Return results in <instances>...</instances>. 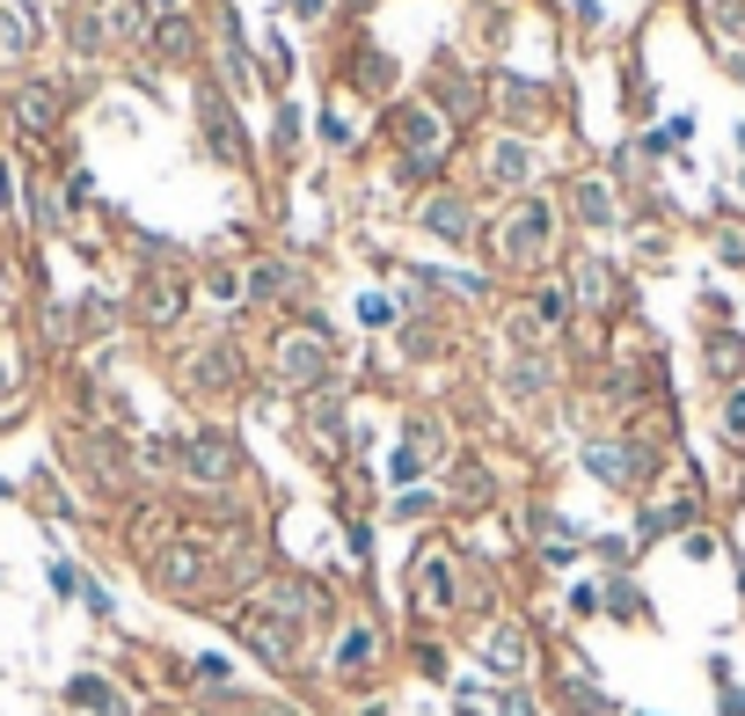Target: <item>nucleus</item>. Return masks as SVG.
I'll return each instance as SVG.
<instances>
[{
	"instance_id": "obj_8",
	"label": "nucleus",
	"mask_w": 745,
	"mask_h": 716,
	"mask_svg": "<svg viewBox=\"0 0 745 716\" xmlns=\"http://www.w3.org/2000/svg\"><path fill=\"white\" fill-rule=\"evenodd\" d=\"M52 118H59L52 81H30V88H22V124H52Z\"/></svg>"
},
{
	"instance_id": "obj_15",
	"label": "nucleus",
	"mask_w": 745,
	"mask_h": 716,
	"mask_svg": "<svg viewBox=\"0 0 745 716\" xmlns=\"http://www.w3.org/2000/svg\"><path fill=\"white\" fill-rule=\"evenodd\" d=\"M8 212H16V191H8V169H0V220H8Z\"/></svg>"
},
{
	"instance_id": "obj_6",
	"label": "nucleus",
	"mask_w": 745,
	"mask_h": 716,
	"mask_svg": "<svg viewBox=\"0 0 745 716\" xmlns=\"http://www.w3.org/2000/svg\"><path fill=\"white\" fill-rule=\"evenodd\" d=\"M278 366H285V381H314V373H322V344H308V336H293V344L278 351Z\"/></svg>"
},
{
	"instance_id": "obj_1",
	"label": "nucleus",
	"mask_w": 745,
	"mask_h": 716,
	"mask_svg": "<svg viewBox=\"0 0 745 716\" xmlns=\"http://www.w3.org/2000/svg\"><path fill=\"white\" fill-rule=\"evenodd\" d=\"M191 475L198 483H226V475H234V446H226L220 432H198L191 438Z\"/></svg>"
},
{
	"instance_id": "obj_11",
	"label": "nucleus",
	"mask_w": 745,
	"mask_h": 716,
	"mask_svg": "<svg viewBox=\"0 0 745 716\" xmlns=\"http://www.w3.org/2000/svg\"><path fill=\"white\" fill-rule=\"evenodd\" d=\"M365 658H373V636H365V629H351V636H344V658H336V665H344V673H359Z\"/></svg>"
},
{
	"instance_id": "obj_14",
	"label": "nucleus",
	"mask_w": 745,
	"mask_h": 716,
	"mask_svg": "<svg viewBox=\"0 0 745 716\" xmlns=\"http://www.w3.org/2000/svg\"><path fill=\"white\" fill-rule=\"evenodd\" d=\"M242 716H293V709H278V702H242Z\"/></svg>"
},
{
	"instance_id": "obj_12",
	"label": "nucleus",
	"mask_w": 745,
	"mask_h": 716,
	"mask_svg": "<svg viewBox=\"0 0 745 716\" xmlns=\"http://www.w3.org/2000/svg\"><path fill=\"white\" fill-rule=\"evenodd\" d=\"M175 307H183L175 285H154V293H147V315H154V322H175Z\"/></svg>"
},
{
	"instance_id": "obj_5",
	"label": "nucleus",
	"mask_w": 745,
	"mask_h": 716,
	"mask_svg": "<svg viewBox=\"0 0 745 716\" xmlns=\"http://www.w3.org/2000/svg\"><path fill=\"white\" fill-rule=\"evenodd\" d=\"M541 234H548V212H541V205H526V212H520V228L504 234V256H534V249H541Z\"/></svg>"
},
{
	"instance_id": "obj_4",
	"label": "nucleus",
	"mask_w": 745,
	"mask_h": 716,
	"mask_svg": "<svg viewBox=\"0 0 745 716\" xmlns=\"http://www.w3.org/2000/svg\"><path fill=\"white\" fill-rule=\"evenodd\" d=\"M22 52H30V16L16 0H0V67H16Z\"/></svg>"
},
{
	"instance_id": "obj_9",
	"label": "nucleus",
	"mask_w": 745,
	"mask_h": 716,
	"mask_svg": "<svg viewBox=\"0 0 745 716\" xmlns=\"http://www.w3.org/2000/svg\"><path fill=\"white\" fill-rule=\"evenodd\" d=\"M592 468H600V475H607V483H628V475H636V454H614V446H592Z\"/></svg>"
},
{
	"instance_id": "obj_2",
	"label": "nucleus",
	"mask_w": 745,
	"mask_h": 716,
	"mask_svg": "<svg viewBox=\"0 0 745 716\" xmlns=\"http://www.w3.org/2000/svg\"><path fill=\"white\" fill-rule=\"evenodd\" d=\"M154 577L169 585V593H198V585H205V556H198V548H161Z\"/></svg>"
},
{
	"instance_id": "obj_10",
	"label": "nucleus",
	"mask_w": 745,
	"mask_h": 716,
	"mask_svg": "<svg viewBox=\"0 0 745 716\" xmlns=\"http://www.w3.org/2000/svg\"><path fill=\"white\" fill-rule=\"evenodd\" d=\"M103 22L110 37H139V0H103Z\"/></svg>"
},
{
	"instance_id": "obj_13",
	"label": "nucleus",
	"mask_w": 745,
	"mask_h": 716,
	"mask_svg": "<svg viewBox=\"0 0 745 716\" xmlns=\"http://www.w3.org/2000/svg\"><path fill=\"white\" fill-rule=\"evenodd\" d=\"M724 432H731V438H745V395H731V410H724Z\"/></svg>"
},
{
	"instance_id": "obj_3",
	"label": "nucleus",
	"mask_w": 745,
	"mask_h": 716,
	"mask_svg": "<svg viewBox=\"0 0 745 716\" xmlns=\"http://www.w3.org/2000/svg\"><path fill=\"white\" fill-rule=\"evenodd\" d=\"M242 636L256 644V658H271V665H285V658H293V629H285V622H263V614H242Z\"/></svg>"
},
{
	"instance_id": "obj_16",
	"label": "nucleus",
	"mask_w": 745,
	"mask_h": 716,
	"mask_svg": "<svg viewBox=\"0 0 745 716\" xmlns=\"http://www.w3.org/2000/svg\"><path fill=\"white\" fill-rule=\"evenodd\" d=\"M95 716H124V702H118V695H103V702H95Z\"/></svg>"
},
{
	"instance_id": "obj_7",
	"label": "nucleus",
	"mask_w": 745,
	"mask_h": 716,
	"mask_svg": "<svg viewBox=\"0 0 745 716\" xmlns=\"http://www.w3.org/2000/svg\"><path fill=\"white\" fill-rule=\"evenodd\" d=\"M490 665H497V673H526V629H497L490 636Z\"/></svg>"
}]
</instances>
